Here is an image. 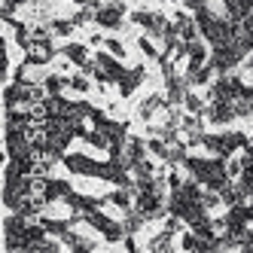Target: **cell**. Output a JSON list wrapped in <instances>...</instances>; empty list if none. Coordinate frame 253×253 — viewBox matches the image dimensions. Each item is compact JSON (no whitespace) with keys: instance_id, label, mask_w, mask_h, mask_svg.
Listing matches in <instances>:
<instances>
[{"instance_id":"obj_5","label":"cell","mask_w":253,"mask_h":253,"mask_svg":"<svg viewBox=\"0 0 253 253\" xmlns=\"http://www.w3.org/2000/svg\"><path fill=\"white\" fill-rule=\"evenodd\" d=\"M61 162L70 174H80V177H101V171H104V162L85 156V153H64Z\"/></svg>"},{"instance_id":"obj_12","label":"cell","mask_w":253,"mask_h":253,"mask_svg":"<svg viewBox=\"0 0 253 253\" xmlns=\"http://www.w3.org/2000/svg\"><path fill=\"white\" fill-rule=\"evenodd\" d=\"M74 192V186H70V180H61V177H49L46 180V189H43V198L52 205V202H64V198Z\"/></svg>"},{"instance_id":"obj_22","label":"cell","mask_w":253,"mask_h":253,"mask_svg":"<svg viewBox=\"0 0 253 253\" xmlns=\"http://www.w3.org/2000/svg\"><path fill=\"white\" fill-rule=\"evenodd\" d=\"M70 88H74V92H80V95H85L88 88H92V83H88V77L83 74V70H77V74L70 77Z\"/></svg>"},{"instance_id":"obj_13","label":"cell","mask_w":253,"mask_h":253,"mask_svg":"<svg viewBox=\"0 0 253 253\" xmlns=\"http://www.w3.org/2000/svg\"><path fill=\"white\" fill-rule=\"evenodd\" d=\"M150 156V147H147V137H137V134H128V140H125V162L128 165H134V162L147 159Z\"/></svg>"},{"instance_id":"obj_11","label":"cell","mask_w":253,"mask_h":253,"mask_svg":"<svg viewBox=\"0 0 253 253\" xmlns=\"http://www.w3.org/2000/svg\"><path fill=\"white\" fill-rule=\"evenodd\" d=\"M165 107H168L165 95H147V98L140 101V107H137V119L140 122H153L156 113H165Z\"/></svg>"},{"instance_id":"obj_8","label":"cell","mask_w":253,"mask_h":253,"mask_svg":"<svg viewBox=\"0 0 253 253\" xmlns=\"http://www.w3.org/2000/svg\"><path fill=\"white\" fill-rule=\"evenodd\" d=\"M205 116L211 125H229L238 119V110H235V101H211Z\"/></svg>"},{"instance_id":"obj_25","label":"cell","mask_w":253,"mask_h":253,"mask_svg":"<svg viewBox=\"0 0 253 253\" xmlns=\"http://www.w3.org/2000/svg\"><path fill=\"white\" fill-rule=\"evenodd\" d=\"M19 6H25V0H3V9L0 12H3V19H6V15H15Z\"/></svg>"},{"instance_id":"obj_10","label":"cell","mask_w":253,"mask_h":253,"mask_svg":"<svg viewBox=\"0 0 253 253\" xmlns=\"http://www.w3.org/2000/svg\"><path fill=\"white\" fill-rule=\"evenodd\" d=\"M171 22H174L177 34H180V37H183L186 43H189V40H198V37H202V31H198V22H195V15H189V12H183V9H177Z\"/></svg>"},{"instance_id":"obj_9","label":"cell","mask_w":253,"mask_h":253,"mask_svg":"<svg viewBox=\"0 0 253 253\" xmlns=\"http://www.w3.org/2000/svg\"><path fill=\"white\" fill-rule=\"evenodd\" d=\"M147 80V67L143 64H137V67H131V70H125V77L116 83V88H119V95L122 98H131L134 92H137V85Z\"/></svg>"},{"instance_id":"obj_20","label":"cell","mask_w":253,"mask_h":253,"mask_svg":"<svg viewBox=\"0 0 253 253\" xmlns=\"http://www.w3.org/2000/svg\"><path fill=\"white\" fill-rule=\"evenodd\" d=\"M147 147H150V156H156V159L165 162V159H168V147H171V143H165L162 137H147Z\"/></svg>"},{"instance_id":"obj_14","label":"cell","mask_w":253,"mask_h":253,"mask_svg":"<svg viewBox=\"0 0 253 253\" xmlns=\"http://www.w3.org/2000/svg\"><path fill=\"white\" fill-rule=\"evenodd\" d=\"M61 55H64L70 64H77V67H83L88 58H92V55H88V46H85V43H64V46H61Z\"/></svg>"},{"instance_id":"obj_29","label":"cell","mask_w":253,"mask_h":253,"mask_svg":"<svg viewBox=\"0 0 253 253\" xmlns=\"http://www.w3.org/2000/svg\"><path fill=\"white\" fill-rule=\"evenodd\" d=\"M250 143H253V134H250Z\"/></svg>"},{"instance_id":"obj_4","label":"cell","mask_w":253,"mask_h":253,"mask_svg":"<svg viewBox=\"0 0 253 253\" xmlns=\"http://www.w3.org/2000/svg\"><path fill=\"white\" fill-rule=\"evenodd\" d=\"M85 223H88V226H95V232L104 235V241H110V244H119V241L125 238V226L116 223V220H110V216H107L101 208L92 211V213H85Z\"/></svg>"},{"instance_id":"obj_2","label":"cell","mask_w":253,"mask_h":253,"mask_svg":"<svg viewBox=\"0 0 253 253\" xmlns=\"http://www.w3.org/2000/svg\"><path fill=\"white\" fill-rule=\"evenodd\" d=\"M128 19H131L134 25H140L153 40H162V37H165V31L171 28V19H168V15L153 12V9H131Z\"/></svg>"},{"instance_id":"obj_19","label":"cell","mask_w":253,"mask_h":253,"mask_svg":"<svg viewBox=\"0 0 253 253\" xmlns=\"http://www.w3.org/2000/svg\"><path fill=\"white\" fill-rule=\"evenodd\" d=\"M137 46H140V52H143L147 58H153V61H159V58H162V52L156 49V43H153V37H150V34H143V37H137Z\"/></svg>"},{"instance_id":"obj_26","label":"cell","mask_w":253,"mask_h":253,"mask_svg":"<svg viewBox=\"0 0 253 253\" xmlns=\"http://www.w3.org/2000/svg\"><path fill=\"white\" fill-rule=\"evenodd\" d=\"M88 46H95V49H101V46H104V37H101V34H92V37H88Z\"/></svg>"},{"instance_id":"obj_24","label":"cell","mask_w":253,"mask_h":253,"mask_svg":"<svg viewBox=\"0 0 253 253\" xmlns=\"http://www.w3.org/2000/svg\"><path fill=\"white\" fill-rule=\"evenodd\" d=\"M238 180H241V186L247 189V195L253 198V165H247V168H244V174H241Z\"/></svg>"},{"instance_id":"obj_15","label":"cell","mask_w":253,"mask_h":253,"mask_svg":"<svg viewBox=\"0 0 253 253\" xmlns=\"http://www.w3.org/2000/svg\"><path fill=\"white\" fill-rule=\"evenodd\" d=\"M61 244H64V247H70V250H77V253H80V250H85V253H88V250H95V247H98L95 241L83 238V235H77L74 229H67V232L61 235Z\"/></svg>"},{"instance_id":"obj_3","label":"cell","mask_w":253,"mask_h":253,"mask_svg":"<svg viewBox=\"0 0 253 253\" xmlns=\"http://www.w3.org/2000/svg\"><path fill=\"white\" fill-rule=\"evenodd\" d=\"M247 55L238 49V43H223V46H211V64L216 67V74H232Z\"/></svg>"},{"instance_id":"obj_28","label":"cell","mask_w":253,"mask_h":253,"mask_svg":"<svg viewBox=\"0 0 253 253\" xmlns=\"http://www.w3.org/2000/svg\"><path fill=\"white\" fill-rule=\"evenodd\" d=\"M162 3H177V0H162Z\"/></svg>"},{"instance_id":"obj_6","label":"cell","mask_w":253,"mask_h":253,"mask_svg":"<svg viewBox=\"0 0 253 253\" xmlns=\"http://www.w3.org/2000/svg\"><path fill=\"white\" fill-rule=\"evenodd\" d=\"M125 12H128V6H125V0H110V3H104L95 15V25L107 28V31H119L122 22H125Z\"/></svg>"},{"instance_id":"obj_16","label":"cell","mask_w":253,"mask_h":253,"mask_svg":"<svg viewBox=\"0 0 253 253\" xmlns=\"http://www.w3.org/2000/svg\"><path fill=\"white\" fill-rule=\"evenodd\" d=\"M43 85H46V92H49V95H61L64 88H70V77L49 74V77H43Z\"/></svg>"},{"instance_id":"obj_17","label":"cell","mask_w":253,"mask_h":253,"mask_svg":"<svg viewBox=\"0 0 253 253\" xmlns=\"http://www.w3.org/2000/svg\"><path fill=\"white\" fill-rule=\"evenodd\" d=\"M49 28H52V34H55V37H70V34L77 31V22H74V19H52Z\"/></svg>"},{"instance_id":"obj_23","label":"cell","mask_w":253,"mask_h":253,"mask_svg":"<svg viewBox=\"0 0 253 253\" xmlns=\"http://www.w3.org/2000/svg\"><path fill=\"white\" fill-rule=\"evenodd\" d=\"M104 49L113 52L116 58H125V46H122V40H116V37H104Z\"/></svg>"},{"instance_id":"obj_27","label":"cell","mask_w":253,"mask_h":253,"mask_svg":"<svg viewBox=\"0 0 253 253\" xmlns=\"http://www.w3.org/2000/svg\"><path fill=\"white\" fill-rule=\"evenodd\" d=\"M244 64H247V70H250V74H253V52H250V55L244 58Z\"/></svg>"},{"instance_id":"obj_1","label":"cell","mask_w":253,"mask_h":253,"mask_svg":"<svg viewBox=\"0 0 253 253\" xmlns=\"http://www.w3.org/2000/svg\"><path fill=\"white\" fill-rule=\"evenodd\" d=\"M95 61H98V70H95V83L104 88V85H113L125 77V64L113 55V52H107L101 46V52H95Z\"/></svg>"},{"instance_id":"obj_18","label":"cell","mask_w":253,"mask_h":253,"mask_svg":"<svg viewBox=\"0 0 253 253\" xmlns=\"http://www.w3.org/2000/svg\"><path fill=\"white\" fill-rule=\"evenodd\" d=\"M183 110L186 113H205L208 110V101H202V95H195L192 88L186 92V101H183Z\"/></svg>"},{"instance_id":"obj_7","label":"cell","mask_w":253,"mask_h":253,"mask_svg":"<svg viewBox=\"0 0 253 253\" xmlns=\"http://www.w3.org/2000/svg\"><path fill=\"white\" fill-rule=\"evenodd\" d=\"M64 205L85 220V213H92V211H98V208H104V205H110V195L98 198V195H85V192H70V195L64 198Z\"/></svg>"},{"instance_id":"obj_21","label":"cell","mask_w":253,"mask_h":253,"mask_svg":"<svg viewBox=\"0 0 253 253\" xmlns=\"http://www.w3.org/2000/svg\"><path fill=\"white\" fill-rule=\"evenodd\" d=\"M171 238H174V232H168V229H162L159 235H156V238L147 244L150 250H171Z\"/></svg>"}]
</instances>
